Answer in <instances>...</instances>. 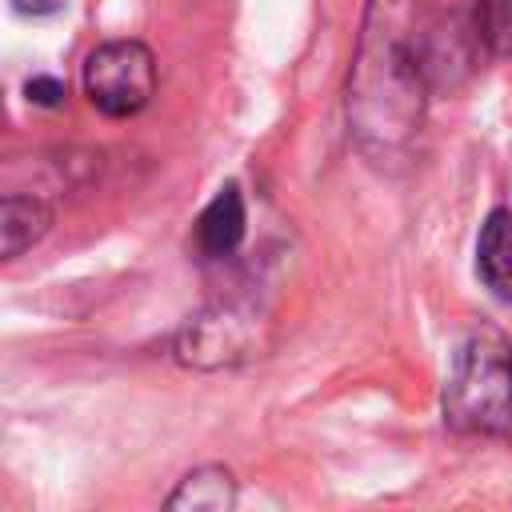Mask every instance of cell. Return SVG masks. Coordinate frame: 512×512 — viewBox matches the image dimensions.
Masks as SVG:
<instances>
[{
	"mask_svg": "<svg viewBox=\"0 0 512 512\" xmlns=\"http://www.w3.org/2000/svg\"><path fill=\"white\" fill-rule=\"evenodd\" d=\"M460 64H468V40L452 16L428 0H368L348 72L356 148L376 164L400 160L424 128L432 96L456 84Z\"/></svg>",
	"mask_w": 512,
	"mask_h": 512,
	"instance_id": "6da1fadb",
	"label": "cell"
},
{
	"mask_svg": "<svg viewBox=\"0 0 512 512\" xmlns=\"http://www.w3.org/2000/svg\"><path fill=\"white\" fill-rule=\"evenodd\" d=\"M444 424L464 436H512V344L476 328L452 356L444 380Z\"/></svg>",
	"mask_w": 512,
	"mask_h": 512,
	"instance_id": "7a4b0ae2",
	"label": "cell"
},
{
	"mask_svg": "<svg viewBox=\"0 0 512 512\" xmlns=\"http://www.w3.org/2000/svg\"><path fill=\"white\" fill-rule=\"evenodd\" d=\"M272 332L268 308L252 296H228L196 312L176 336V360L184 368H232L264 352Z\"/></svg>",
	"mask_w": 512,
	"mask_h": 512,
	"instance_id": "3957f363",
	"label": "cell"
},
{
	"mask_svg": "<svg viewBox=\"0 0 512 512\" xmlns=\"http://www.w3.org/2000/svg\"><path fill=\"white\" fill-rule=\"evenodd\" d=\"M84 92L96 112L128 120L144 112L156 92V56L140 40H108L84 60Z\"/></svg>",
	"mask_w": 512,
	"mask_h": 512,
	"instance_id": "277c9868",
	"label": "cell"
},
{
	"mask_svg": "<svg viewBox=\"0 0 512 512\" xmlns=\"http://www.w3.org/2000/svg\"><path fill=\"white\" fill-rule=\"evenodd\" d=\"M244 224H248L244 196L236 184H224L192 224V244L200 260H228L244 240Z\"/></svg>",
	"mask_w": 512,
	"mask_h": 512,
	"instance_id": "5b68a950",
	"label": "cell"
},
{
	"mask_svg": "<svg viewBox=\"0 0 512 512\" xmlns=\"http://www.w3.org/2000/svg\"><path fill=\"white\" fill-rule=\"evenodd\" d=\"M476 276L484 288L512 304V208H492L476 236Z\"/></svg>",
	"mask_w": 512,
	"mask_h": 512,
	"instance_id": "8992f818",
	"label": "cell"
},
{
	"mask_svg": "<svg viewBox=\"0 0 512 512\" xmlns=\"http://www.w3.org/2000/svg\"><path fill=\"white\" fill-rule=\"evenodd\" d=\"M52 228V208L40 196H24V192H8L0 204V256L16 260L24 256L32 244H40Z\"/></svg>",
	"mask_w": 512,
	"mask_h": 512,
	"instance_id": "52a82bcc",
	"label": "cell"
},
{
	"mask_svg": "<svg viewBox=\"0 0 512 512\" xmlns=\"http://www.w3.org/2000/svg\"><path fill=\"white\" fill-rule=\"evenodd\" d=\"M232 504H236V476L224 464L192 468L164 500V508L172 512H224Z\"/></svg>",
	"mask_w": 512,
	"mask_h": 512,
	"instance_id": "ba28073f",
	"label": "cell"
},
{
	"mask_svg": "<svg viewBox=\"0 0 512 512\" xmlns=\"http://www.w3.org/2000/svg\"><path fill=\"white\" fill-rule=\"evenodd\" d=\"M472 40L496 60H512V0L472 4Z\"/></svg>",
	"mask_w": 512,
	"mask_h": 512,
	"instance_id": "9c48e42d",
	"label": "cell"
},
{
	"mask_svg": "<svg viewBox=\"0 0 512 512\" xmlns=\"http://www.w3.org/2000/svg\"><path fill=\"white\" fill-rule=\"evenodd\" d=\"M64 96H68V92H64V84H60V80H52V76H32V80H28V100H32V104L56 108Z\"/></svg>",
	"mask_w": 512,
	"mask_h": 512,
	"instance_id": "30bf717a",
	"label": "cell"
},
{
	"mask_svg": "<svg viewBox=\"0 0 512 512\" xmlns=\"http://www.w3.org/2000/svg\"><path fill=\"white\" fill-rule=\"evenodd\" d=\"M12 8L24 16H52L64 8V0H12Z\"/></svg>",
	"mask_w": 512,
	"mask_h": 512,
	"instance_id": "8fae6325",
	"label": "cell"
}]
</instances>
